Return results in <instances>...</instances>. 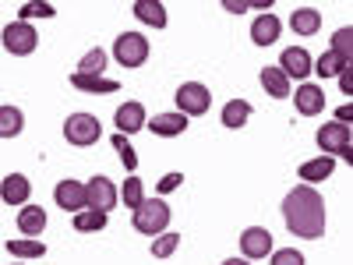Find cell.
Masks as SVG:
<instances>
[{
	"instance_id": "1",
	"label": "cell",
	"mask_w": 353,
	"mask_h": 265,
	"mask_svg": "<svg viewBox=\"0 0 353 265\" xmlns=\"http://www.w3.org/2000/svg\"><path fill=\"white\" fill-rule=\"evenodd\" d=\"M283 219H286V230L293 237L318 241L325 233V198L311 184H297L283 198Z\"/></svg>"
},
{
	"instance_id": "2",
	"label": "cell",
	"mask_w": 353,
	"mask_h": 265,
	"mask_svg": "<svg viewBox=\"0 0 353 265\" xmlns=\"http://www.w3.org/2000/svg\"><path fill=\"white\" fill-rule=\"evenodd\" d=\"M170 202L166 198H145L138 209L131 213V223L138 233H149V237H159V233H166L170 226Z\"/></svg>"
},
{
	"instance_id": "3",
	"label": "cell",
	"mask_w": 353,
	"mask_h": 265,
	"mask_svg": "<svg viewBox=\"0 0 353 265\" xmlns=\"http://www.w3.org/2000/svg\"><path fill=\"white\" fill-rule=\"evenodd\" d=\"M99 135H103V124L96 113H71L64 121V138H68V145H78V149L96 145Z\"/></svg>"
},
{
	"instance_id": "4",
	"label": "cell",
	"mask_w": 353,
	"mask_h": 265,
	"mask_svg": "<svg viewBox=\"0 0 353 265\" xmlns=\"http://www.w3.org/2000/svg\"><path fill=\"white\" fill-rule=\"evenodd\" d=\"M0 43H4V50H8L11 57H28V53H36V46H39V32H36V25L14 18L11 25H4Z\"/></svg>"
},
{
	"instance_id": "5",
	"label": "cell",
	"mask_w": 353,
	"mask_h": 265,
	"mask_svg": "<svg viewBox=\"0 0 353 265\" xmlns=\"http://www.w3.org/2000/svg\"><path fill=\"white\" fill-rule=\"evenodd\" d=\"M113 61L121 68H141L149 61V39L141 32H121L113 39Z\"/></svg>"
},
{
	"instance_id": "6",
	"label": "cell",
	"mask_w": 353,
	"mask_h": 265,
	"mask_svg": "<svg viewBox=\"0 0 353 265\" xmlns=\"http://www.w3.org/2000/svg\"><path fill=\"white\" fill-rule=\"evenodd\" d=\"M314 141H318V149H321V156H343L346 163L353 159V149H350V128L346 124H336V121H329V124H321L318 128V135H314Z\"/></svg>"
},
{
	"instance_id": "7",
	"label": "cell",
	"mask_w": 353,
	"mask_h": 265,
	"mask_svg": "<svg viewBox=\"0 0 353 265\" xmlns=\"http://www.w3.org/2000/svg\"><path fill=\"white\" fill-rule=\"evenodd\" d=\"M173 99H176V113H184L188 121H191V117L209 113V106H212V92L201 81H184L181 88H176Z\"/></svg>"
},
{
	"instance_id": "8",
	"label": "cell",
	"mask_w": 353,
	"mask_h": 265,
	"mask_svg": "<svg viewBox=\"0 0 353 265\" xmlns=\"http://www.w3.org/2000/svg\"><path fill=\"white\" fill-rule=\"evenodd\" d=\"M117 202H121V195H117V184L110 181V177L96 173L92 181L85 184V209H96V213H113Z\"/></svg>"
},
{
	"instance_id": "9",
	"label": "cell",
	"mask_w": 353,
	"mask_h": 265,
	"mask_svg": "<svg viewBox=\"0 0 353 265\" xmlns=\"http://www.w3.org/2000/svg\"><path fill=\"white\" fill-rule=\"evenodd\" d=\"M311 64H314V57H311L304 46H286V50H283V57H279V71H283L290 81H297V85H304V81H307Z\"/></svg>"
},
{
	"instance_id": "10",
	"label": "cell",
	"mask_w": 353,
	"mask_h": 265,
	"mask_svg": "<svg viewBox=\"0 0 353 265\" xmlns=\"http://www.w3.org/2000/svg\"><path fill=\"white\" fill-rule=\"evenodd\" d=\"M272 255V233L265 226H248L241 233V258L254 262V258H269Z\"/></svg>"
},
{
	"instance_id": "11",
	"label": "cell",
	"mask_w": 353,
	"mask_h": 265,
	"mask_svg": "<svg viewBox=\"0 0 353 265\" xmlns=\"http://www.w3.org/2000/svg\"><path fill=\"white\" fill-rule=\"evenodd\" d=\"M290 96H293V106H297L301 117H318L321 110H325V88H321V85L304 81V85L293 88Z\"/></svg>"
},
{
	"instance_id": "12",
	"label": "cell",
	"mask_w": 353,
	"mask_h": 265,
	"mask_svg": "<svg viewBox=\"0 0 353 265\" xmlns=\"http://www.w3.org/2000/svg\"><path fill=\"white\" fill-rule=\"evenodd\" d=\"M145 121H149V113H145V106L138 103V99H131V103H121L117 106V113H113V124H117V135H138L141 128H145Z\"/></svg>"
},
{
	"instance_id": "13",
	"label": "cell",
	"mask_w": 353,
	"mask_h": 265,
	"mask_svg": "<svg viewBox=\"0 0 353 265\" xmlns=\"http://www.w3.org/2000/svg\"><path fill=\"white\" fill-rule=\"evenodd\" d=\"M279 36H283V21H279V14L265 11V14H258V18L251 21V43H254V46H272Z\"/></svg>"
},
{
	"instance_id": "14",
	"label": "cell",
	"mask_w": 353,
	"mask_h": 265,
	"mask_svg": "<svg viewBox=\"0 0 353 265\" xmlns=\"http://www.w3.org/2000/svg\"><path fill=\"white\" fill-rule=\"evenodd\" d=\"M53 202L61 205L64 213L78 216V213L85 209V184H78V181H61V184L53 188Z\"/></svg>"
},
{
	"instance_id": "15",
	"label": "cell",
	"mask_w": 353,
	"mask_h": 265,
	"mask_svg": "<svg viewBox=\"0 0 353 265\" xmlns=\"http://www.w3.org/2000/svg\"><path fill=\"white\" fill-rule=\"evenodd\" d=\"M145 128H149L152 135H159V138H176V135L188 131V117L176 113V110L173 113H159V117H149Z\"/></svg>"
},
{
	"instance_id": "16",
	"label": "cell",
	"mask_w": 353,
	"mask_h": 265,
	"mask_svg": "<svg viewBox=\"0 0 353 265\" xmlns=\"http://www.w3.org/2000/svg\"><path fill=\"white\" fill-rule=\"evenodd\" d=\"M28 195H32V184H28L25 173H8L0 181V202L4 205H21V202H28Z\"/></svg>"
},
{
	"instance_id": "17",
	"label": "cell",
	"mask_w": 353,
	"mask_h": 265,
	"mask_svg": "<svg viewBox=\"0 0 353 265\" xmlns=\"http://www.w3.org/2000/svg\"><path fill=\"white\" fill-rule=\"evenodd\" d=\"M301 184H321V181H329V177L336 173V159L332 156H318V159H304L301 163Z\"/></svg>"
},
{
	"instance_id": "18",
	"label": "cell",
	"mask_w": 353,
	"mask_h": 265,
	"mask_svg": "<svg viewBox=\"0 0 353 265\" xmlns=\"http://www.w3.org/2000/svg\"><path fill=\"white\" fill-rule=\"evenodd\" d=\"M18 230H21V237L39 241V233L46 230V213L39 209V205H21V213H18Z\"/></svg>"
},
{
	"instance_id": "19",
	"label": "cell",
	"mask_w": 353,
	"mask_h": 265,
	"mask_svg": "<svg viewBox=\"0 0 353 265\" xmlns=\"http://www.w3.org/2000/svg\"><path fill=\"white\" fill-rule=\"evenodd\" d=\"M290 28L297 36H318L321 32V11H314V8H297L290 14Z\"/></svg>"
},
{
	"instance_id": "20",
	"label": "cell",
	"mask_w": 353,
	"mask_h": 265,
	"mask_svg": "<svg viewBox=\"0 0 353 265\" xmlns=\"http://www.w3.org/2000/svg\"><path fill=\"white\" fill-rule=\"evenodd\" d=\"M251 103L248 99H230L226 106H223V113H219V121H223V128H230V131H237V128H244L248 121H251Z\"/></svg>"
},
{
	"instance_id": "21",
	"label": "cell",
	"mask_w": 353,
	"mask_h": 265,
	"mask_svg": "<svg viewBox=\"0 0 353 265\" xmlns=\"http://www.w3.org/2000/svg\"><path fill=\"white\" fill-rule=\"evenodd\" d=\"M131 11H134V18H138L141 25H149V28H166V21H170L166 8L156 4V0H138Z\"/></svg>"
},
{
	"instance_id": "22",
	"label": "cell",
	"mask_w": 353,
	"mask_h": 265,
	"mask_svg": "<svg viewBox=\"0 0 353 265\" xmlns=\"http://www.w3.org/2000/svg\"><path fill=\"white\" fill-rule=\"evenodd\" d=\"M261 88H265V92H269L272 99H286L290 92H293V85H290V78L279 71V68H261Z\"/></svg>"
},
{
	"instance_id": "23",
	"label": "cell",
	"mask_w": 353,
	"mask_h": 265,
	"mask_svg": "<svg viewBox=\"0 0 353 265\" xmlns=\"http://www.w3.org/2000/svg\"><path fill=\"white\" fill-rule=\"evenodd\" d=\"M71 85L74 88H81V92H92V96H110V92H117V85L113 78H106V75H99V78H88V75H74L71 71Z\"/></svg>"
},
{
	"instance_id": "24",
	"label": "cell",
	"mask_w": 353,
	"mask_h": 265,
	"mask_svg": "<svg viewBox=\"0 0 353 265\" xmlns=\"http://www.w3.org/2000/svg\"><path fill=\"white\" fill-rule=\"evenodd\" d=\"M25 131V113L18 106H0V138H18Z\"/></svg>"
},
{
	"instance_id": "25",
	"label": "cell",
	"mask_w": 353,
	"mask_h": 265,
	"mask_svg": "<svg viewBox=\"0 0 353 265\" xmlns=\"http://www.w3.org/2000/svg\"><path fill=\"white\" fill-rule=\"evenodd\" d=\"M103 71H106V50H103V46H92V50H88V53L81 57V61H78V71H74V75L99 78Z\"/></svg>"
},
{
	"instance_id": "26",
	"label": "cell",
	"mask_w": 353,
	"mask_h": 265,
	"mask_svg": "<svg viewBox=\"0 0 353 265\" xmlns=\"http://www.w3.org/2000/svg\"><path fill=\"white\" fill-rule=\"evenodd\" d=\"M117 195H121V202H124V205H128V209L134 213V209H138V205L145 202V184H141V177H138V173H131V177H128V181H124L121 188H117Z\"/></svg>"
},
{
	"instance_id": "27",
	"label": "cell",
	"mask_w": 353,
	"mask_h": 265,
	"mask_svg": "<svg viewBox=\"0 0 353 265\" xmlns=\"http://www.w3.org/2000/svg\"><path fill=\"white\" fill-rule=\"evenodd\" d=\"M8 255L11 258H43L46 255V244L43 241H32V237H14V241H8Z\"/></svg>"
},
{
	"instance_id": "28",
	"label": "cell",
	"mask_w": 353,
	"mask_h": 265,
	"mask_svg": "<svg viewBox=\"0 0 353 265\" xmlns=\"http://www.w3.org/2000/svg\"><path fill=\"white\" fill-rule=\"evenodd\" d=\"M106 223H110V216L106 213H96V209H81L74 216V230L78 233H99V230H106Z\"/></svg>"
},
{
	"instance_id": "29",
	"label": "cell",
	"mask_w": 353,
	"mask_h": 265,
	"mask_svg": "<svg viewBox=\"0 0 353 265\" xmlns=\"http://www.w3.org/2000/svg\"><path fill=\"white\" fill-rule=\"evenodd\" d=\"M110 145L117 149V156H121L124 170H128V173H134V170H138V153H134L131 138H124V135H113V138H110Z\"/></svg>"
},
{
	"instance_id": "30",
	"label": "cell",
	"mask_w": 353,
	"mask_h": 265,
	"mask_svg": "<svg viewBox=\"0 0 353 265\" xmlns=\"http://www.w3.org/2000/svg\"><path fill=\"white\" fill-rule=\"evenodd\" d=\"M343 68H346V61H339V57H336V53H329V50H325V53H321L318 61L311 64V71H314L318 78H336Z\"/></svg>"
},
{
	"instance_id": "31",
	"label": "cell",
	"mask_w": 353,
	"mask_h": 265,
	"mask_svg": "<svg viewBox=\"0 0 353 265\" xmlns=\"http://www.w3.org/2000/svg\"><path fill=\"white\" fill-rule=\"evenodd\" d=\"M329 53H336L339 61H346V64H350V57H353V28H350V25H343L339 32L332 36V46H329Z\"/></svg>"
},
{
	"instance_id": "32",
	"label": "cell",
	"mask_w": 353,
	"mask_h": 265,
	"mask_svg": "<svg viewBox=\"0 0 353 265\" xmlns=\"http://www.w3.org/2000/svg\"><path fill=\"white\" fill-rule=\"evenodd\" d=\"M181 248V233H159V237H152V258H173V251Z\"/></svg>"
},
{
	"instance_id": "33",
	"label": "cell",
	"mask_w": 353,
	"mask_h": 265,
	"mask_svg": "<svg viewBox=\"0 0 353 265\" xmlns=\"http://www.w3.org/2000/svg\"><path fill=\"white\" fill-rule=\"evenodd\" d=\"M57 14V8L53 4H43V0H32V4H21L18 8V21H28L32 25L36 18H53Z\"/></svg>"
},
{
	"instance_id": "34",
	"label": "cell",
	"mask_w": 353,
	"mask_h": 265,
	"mask_svg": "<svg viewBox=\"0 0 353 265\" xmlns=\"http://www.w3.org/2000/svg\"><path fill=\"white\" fill-rule=\"evenodd\" d=\"M223 8L230 11V14H244V11H258V14H265L272 8V0H223Z\"/></svg>"
},
{
	"instance_id": "35",
	"label": "cell",
	"mask_w": 353,
	"mask_h": 265,
	"mask_svg": "<svg viewBox=\"0 0 353 265\" xmlns=\"http://www.w3.org/2000/svg\"><path fill=\"white\" fill-rule=\"evenodd\" d=\"M269 265H304V255H301L297 248H279Z\"/></svg>"
},
{
	"instance_id": "36",
	"label": "cell",
	"mask_w": 353,
	"mask_h": 265,
	"mask_svg": "<svg viewBox=\"0 0 353 265\" xmlns=\"http://www.w3.org/2000/svg\"><path fill=\"white\" fill-rule=\"evenodd\" d=\"M181 184H184V173H166L163 181H159V188H156V191H159V198H166L170 191H176Z\"/></svg>"
},
{
	"instance_id": "37",
	"label": "cell",
	"mask_w": 353,
	"mask_h": 265,
	"mask_svg": "<svg viewBox=\"0 0 353 265\" xmlns=\"http://www.w3.org/2000/svg\"><path fill=\"white\" fill-rule=\"evenodd\" d=\"M332 121H336V124H346V128H350V121H353V106H350V103H343V106H339V110L332 113Z\"/></svg>"
},
{
	"instance_id": "38",
	"label": "cell",
	"mask_w": 353,
	"mask_h": 265,
	"mask_svg": "<svg viewBox=\"0 0 353 265\" xmlns=\"http://www.w3.org/2000/svg\"><path fill=\"white\" fill-rule=\"evenodd\" d=\"M336 78H339V92H346V96H350V92H353V75H350V64H346Z\"/></svg>"
},
{
	"instance_id": "39",
	"label": "cell",
	"mask_w": 353,
	"mask_h": 265,
	"mask_svg": "<svg viewBox=\"0 0 353 265\" xmlns=\"http://www.w3.org/2000/svg\"><path fill=\"white\" fill-rule=\"evenodd\" d=\"M223 265H254V262H248V258H226Z\"/></svg>"
},
{
	"instance_id": "40",
	"label": "cell",
	"mask_w": 353,
	"mask_h": 265,
	"mask_svg": "<svg viewBox=\"0 0 353 265\" xmlns=\"http://www.w3.org/2000/svg\"><path fill=\"white\" fill-rule=\"evenodd\" d=\"M11 265H25V262H11Z\"/></svg>"
}]
</instances>
